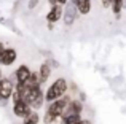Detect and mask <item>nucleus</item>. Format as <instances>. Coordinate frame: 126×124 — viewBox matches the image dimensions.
<instances>
[{
  "label": "nucleus",
  "mask_w": 126,
  "mask_h": 124,
  "mask_svg": "<svg viewBox=\"0 0 126 124\" xmlns=\"http://www.w3.org/2000/svg\"><path fill=\"white\" fill-rule=\"evenodd\" d=\"M69 91V83L65 78H58L54 80L45 91V102H53V100L62 97Z\"/></svg>",
  "instance_id": "nucleus-1"
},
{
  "label": "nucleus",
  "mask_w": 126,
  "mask_h": 124,
  "mask_svg": "<svg viewBox=\"0 0 126 124\" xmlns=\"http://www.w3.org/2000/svg\"><path fill=\"white\" fill-rule=\"evenodd\" d=\"M72 97L69 96V94H64L62 97H59V99L53 100V102H48V108H46V112H49L51 115H54L56 118H61L62 113L65 112V108H67L69 102H70Z\"/></svg>",
  "instance_id": "nucleus-2"
},
{
  "label": "nucleus",
  "mask_w": 126,
  "mask_h": 124,
  "mask_svg": "<svg viewBox=\"0 0 126 124\" xmlns=\"http://www.w3.org/2000/svg\"><path fill=\"white\" fill-rule=\"evenodd\" d=\"M78 14H80V13H78L77 6L74 5L72 0H69V2L64 5V10H62V21H64V24L65 25H72L78 19Z\"/></svg>",
  "instance_id": "nucleus-3"
},
{
  "label": "nucleus",
  "mask_w": 126,
  "mask_h": 124,
  "mask_svg": "<svg viewBox=\"0 0 126 124\" xmlns=\"http://www.w3.org/2000/svg\"><path fill=\"white\" fill-rule=\"evenodd\" d=\"M13 89H15V81L11 78H3L0 80V99L3 100H10L13 94Z\"/></svg>",
  "instance_id": "nucleus-4"
},
{
  "label": "nucleus",
  "mask_w": 126,
  "mask_h": 124,
  "mask_svg": "<svg viewBox=\"0 0 126 124\" xmlns=\"http://www.w3.org/2000/svg\"><path fill=\"white\" fill-rule=\"evenodd\" d=\"M16 59H18V53L15 48H3L2 54H0V65L10 67L16 62Z\"/></svg>",
  "instance_id": "nucleus-5"
},
{
  "label": "nucleus",
  "mask_w": 126,
  "mask_h": 124,
  "mask_svg": "<svg viewBox=\"0 0 126 124\" xmlns=\"http://www.w3.org/2000/svg\"><path fill=\"white\" fill-rule=\"evenodd\" d=\"M31 112H32V108L24 102V100L19 99V100H16V102H13V115H15L16 118L22 119V118H26Z\"/></svg>",
  "instance_id": "nucleus-6"
},
{
  "label": "nucleus",
  "mask_w": 126,
  "mask_h": 124,
  "mask_svg": "<svg viewBox=\"0 0 126 124\" xmlns=\"http://www.w3.org/2000/svg\"><path fill=\"white\" fill-rule=\"evenodd\" d=\"M61 18H62V5H59V3L51 5L48 14H46V21H48V24H56V22L61 21Z\"/></svg>",
  "instance_id": "nucleus-7"
},
{
  "label": "nucleus",
  "mask_w": 126,
  "mask_h": 124,
  "mask_svg": "<svg viewBox=\"0 0 126 124\" xmlns=\"http://www.w3.org/2000/svg\"><path fill=\"white\" fill-rule=\"evenodd\" d=\"M31 73H32V70H31L29 65H26V64L19 65V67L16 68V72H15L16 83H26V81L29 80V76H31Z\"/></svg>",
  "instance_id": "nucleus-8"
},
{
  "label": "nucleus",
  "mask_w": 126,
  "mask_h": 124,
  "mask_svg": "<svg viewBox=\"0 0 126 124\" xmlns=\"http://www.w3.org/2000/svg\"><path fill=\"white\" fill-rule=\"evenodd\" d=\"M37 73H38V81H40L42 84H45L46 81L49 80L51 73H53V68H51V65H49V62H42Z\"/></svg>",
  "instance_id": "nucleus-9"
},
{
  "label": "nucleus",
  "mask_w": 126,
  "mask_h": 124,
  "mask_svg": "<svg viewBox=\"0 0 126 124\" xmlns=\"http://www.w3.org/2000/svg\"><path fill=\"white\" fill-rule=\"evenodd\" d=\"M74 2V5L77 6L78 13L80 14H88L89 11H91V5H93V0H72Z\"/></svg>",
  "instance_id": "nucleus-10"
},
{
  "label": "nucleus",
  "mask_w": 126,
  "mask_h": 124,
  "mask_svg": "<svg viewBox=\"0 0 126 124\" xmlns=\"http://www.w3.org/2000/svg\"><path fill=\"white\" fill-rule=\"evenodd\" d=\"M40 123V115L37 110H32L26 118H22V124H38Z\"/></svg>",
  "instance_id": "nucleus-11"
},
{
  "label": "nucleus",
  "mask_w": 126,
  "mask_h": 124,
  "mask_svg": "<svg viewBox=\"0 0 126 124\" xmlns=\"http://www.w3.org/2000/svg\"><path fill=\"white\" fill-rule=\"evenodd\" d=\"M26 86L27 87H40L42 83L38 81V73L37 72H32L31 76H29V80L26 81Z\"/></svg>",
  "instance_id": "nucleus-12"
},
{
  "label": "nucleus",
  "mask_w": 126,
  "mask_h": 124,
  "mask_svg": "<svg viewBox=\"0 0 126 124\" xmlns=\"http://www.w3.org/2000/svg\"><path fill=\"white\" fill-rule=\"evenodd\" d=\"M125 0H112V3H110V8H112V13L113 14H120L121 13V10H123V6H125Z\"/></svg>",
  "instance_id": "nucleus-13"
},
{
  "label": "nucleus",
  "mask_w": 126,
  "mask_h": 124,
  "mask_svg": "<svg viewBox=\"0 0 126 124\" xmlns=\"http://www.w3.org/2000/svg\"><path fill=\"white\" fill-rule=\"evenodd\" d=\"M56 116L54 115H51L49 112H45V115H43V124H53V123H56Z\"/></svg>",
  "instance_id": "nucleus-14"
},
{
  "label": "nucleus",
  "mask_w": 126,
  "mask_h": 124,
  "mask_svg": "<svg viewBox=\"0 0 126 124\" xmlns=\"http://www.w3.org/2000/svg\"><path fill=\"white\" fill-rule=\"evenodd\" d=\"M37 5H38V0H29V3H27V8H29V10H34Z\"/></svg>",
  "instance_id": "nucleus-15"
},
{
  "label": "nucleus",
  "mask_w": 126,
  "mask_h": 124,
  "mask_svg": "<svg viewBox=\"0 0 126 124\" xmlns=\"http://www.w3.org/2000/svg\"><path fill=\"white\" fill-rule=\"evenodd\" d=\"M75 124H91V121H89V119H85V118H80Z\"/></svg>",
  "instance_id": "nucleus-16"
},
{
  "label": "nucleus",
  "mask_w": 126,
  "mask_h": 124,
  "mask_svg": "<svg viewBox=\"0 0 126 124\" xmlns=\"http://www.w3.org/2000/svg\"><path fill=\"white\" fill-rule=\"evenodd\" d=\"M3 48H5V46H3V43H2V41H0V54H2V51H3Z\"/></svg>",
  "instance_id": "nucleus-17"
},
{
  "label": "nucleus",
  "mask_w": 126,
  "mask_h": 124,
  "mask_svg": "<svg viewBox=\"0 0 126 124\" xmlns=\"http://www.w3.org/2000/svg\"><path fill=\"white\" fill-rule=\"evenodd\" d=\"M0 80H2V70H0Z\"/></svg>",
  "instance_id": "nucleus-18"
}]
</instances>
